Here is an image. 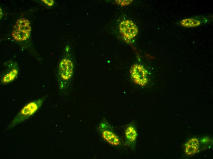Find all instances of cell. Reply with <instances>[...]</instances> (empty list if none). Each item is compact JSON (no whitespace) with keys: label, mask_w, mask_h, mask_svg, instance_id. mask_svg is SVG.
Wrapping results in <instances>:
<instances>
[{"label":"cell","mask_w":213,"mask_h":159,"mask_svg":"<svg viewBox=\"0 0 213 159\" xmlns=\"http://www.w3.org/2000/svg\"><path fill=\"white\" fill-rule=\"evenodd\" d=\"M117 3L121 6H126L130 4L132 0H116Z\"/></svg>","instance_id":"obj_12"},{"label":"cell","mask_w":213,"mask_h":159,"mask_svg":"<svg viewBox=\"0 0 213 159\" xmlns=\"http://www.w3.org/2000/svg\"><path fill=\"white\" fill-rule=\"evenodd\" d=\"M18 69L14 68L6 71L1 75L0 82L2 84H6L13 81L17 77Z\"/></svg>","instance_id":"obj_5"},{"label":"cell","mask_w":213,"mask_h":159,"mask_svg":"<svg viewBox=\"0 0 213 159\" xmlns=\"http://www.w3.org/2000/svg\"><path fill=\"white\" fill-rule=\"evenodd\" d=\"M119 29L123 37L127 40L134 38L138 32V28L136 24L129 20H124L121 22Z\"/></svg>","instance_id":"obj_3"},{"label":"cell","mask_w":213,"mask_h":159,"mask_svg":"<svg viewBox=\"0 0 213 159\" xmlns=\"http://www.w3.org/2000/svg\"><path fill=\"white\" fill-rule=\"evenodd\" d=\"M199 147V142L198 139L193 138L186 143L185 146V152L188 155H193L197 152Z\"/></svg>","instance_id":"obj_6"},{"label":"cell","mask_w":213,"mask_h":159,"mask_svg":"<svg viewBox=\"0 0 213 159\" xmlns=\"http://www.w3.org/2000/svg\"><path fill=\"white\" fill-rule=\"evenodd\" d=\"M102 136L104 140L112 145L117 146L120 143V140L118 137L110 131L106 130L103 131Z\"/></svg>","instance_id":"obj_7"},{"label":"cell","mask_w":213,"mask_h":159,"mask_svg":"<svg viewBox=\"0 0 213 159\" xmlns=\"http://www.w3.org/2000/svg\"><path fill=\"white\" fill-rule=\"evenodd\" d=\"M181 24L185 27H195L200 25V22L193 18H186L181 22Z\"/></svg>","instance_id":"obj_11"},{"label":"cell","mask_w":213,"mask_h":159,"mask_svg":"<svg viewBox=\"0 0 213 159\" xmlns=\"http://www.w3.org/2000/svg\"><path fill=\"white\" fill-rule=\"evenodd\" d=\"M129 73L132 80L136 84L144 86L148 83L147 72L143 65H133L130 68Z\"/></svg>","instance_id":"obj_2"},{"label":"cell","mask_w":213,"mask_h":159,"mask_svg":"<svg viewBox=\"0 0 213 159\" xmlns=\"http://www.w3.org/2000/svg\"><path fill=\"white\" fill-rule=\"evenodd\" d=\"M30 32L20 30L14 26L12 35L16 41H22L28 39L30 36Z\"/></svg>","instance_id":"obj_8"},{"label":"cell","mask_w":213,"mask_h":159,"mask_svg":"<svg viewBox=\"0 0 213 159\" xmlns=\"http://www.w3.org/2000/svg\"><path fill=\"white\" fill-rule=\"evenodd\" d=\"M44 99L45 98L42 97L26 104L9 123L6 129H12L33 115L41 107Z\"/></svg>","instance_id":"obj_1"},{"label":"cell","mask_w":213,"mask_h":159,"mask_svg":"<svg viewBox=\"0 0 213 159\" xmlns=\"http://www.w3.org/2000/svg\"><path fill=\"white\" fill-rule=\"evenodd\" d=\"M29 21L25 18L18 19L14 25L18 29L22 31L30 33L31 28Z\"/></svg>","instance_id":"obj_9"},{"label":"cell","mask_w":213,"mask_h":159,"mask_svg":"<svg viewBox=\"0 0 213 159\" xmlns=\"http://www.w3.org/2000/svg\"><path fill=\"white\" fill-rule=\"evenodd\" d=\"M126 138L129 142H133L136 140L137 134L135 128L132 126L128 127L125 131Z\"/></svg>","instance_id":"obj_10"},{"label":"cell","mask_w":213,"mask_h":159,"mask_svg":"<svg viewBox=\"0 0 213 159\" xmlns=\"http://www.w3.org/2000/svg\"><path fill=\"white\" fill-rule=\"evenodd\" d=\"M41 1L50 6H52L54 4V1L52 0H42Z\"/></svg>","instance_id":"obj_13"},{"label":"cell","mask_w":213,"mask_h":159,"mask_svg":"<svg viewBox=\"0 0 213 159\" xmlns=\"http://www.w3.org/2000/svg\"><path fill=\"white\" fill-rule=\"evenodd\" d=\"M73 64L69 59L64 58L60 61L58 69L59 77L63 81H67L72 77L73 73Z\"/></svg>","instance_id":"obj_4"}]
</instances>
